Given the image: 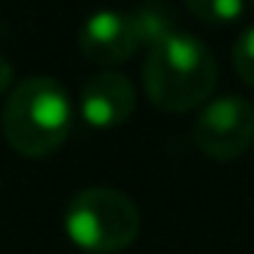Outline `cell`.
Returning a JSON list of instances; mask_svg holds the SVG:
<instances>
[{"label":"cell","mask_w":254,"mask_h":254,"mask_svg":"<svg viewBox=\"0 0 254 254\" xmlns=\"http://www.w3.org/2000/svg\"><path fill=\"white\" fill-rule=\"evenodd\" d=\"M142 80L151 104L166 113H190L216 89L213 51L201 39L178 30L172 39L148 51Z\"/></svg>","instance_id":"obj_1"},{"label":"cell","mask_w":254,"mask_h":254,"mask_svg":"<svg viewBox=\"0 0 254 254\" xmlns=\"http://www.w3.org/2000/svg\"><path fill=\"white\" fill-rule=\"evenodd\" d=\"M71 101L60 80L27 77L3 104V136L24 157L54 154L71 133Z\"/></svg>","instance_id":"obj_2"},{"label":"cell","mask_w":254,"mask_h":254,"mask_svg":"<svg viewBox=\"0 0 254 254\" xmlns=\"http://www.w3.org/2000/svg\"><path fill=\"white\" fill-rule=\"evenodd\" d=\"M139 228H142L139 207L125 192L110 187L80 190L65 207V234L83 252H125L139 237Z\"/></svg>","instance_id":"obj_3"},{"label":"cell","mask_w":254,"mask_h":254,"mask_svg":"<svg viewBox=\"0 0 254 254\" xmlns=\"http://www.w3.org/2000/svg\"><path fill=\"white\" fill-rule=\"evenodd\" d=\"M192 139L210 160H237L254 139V107L240 95L210 101L192 125Z\"/></svg>","instance_id":"obj_4"},{"label":"cell","mask_w":254,"mask_h":254,"mask_svg":"<svg viewBox=\"0 0 254 254\" xmlns=\"http://www.w3.org/2000/svg\"><path fill=\"white\" fill-rule=\"evenodd\" d=\"M136 107V89L119 71H101L83 83L80 92V113L83 122L98 130L119 127L130 119Z\"/></svg>","instance_id":"obj_5"},{"label":"cell","mask_w":254,"mask_h":254,"mask_svg":"<svg viewBox=\"0 0 254 254\" xmlns=\"http://www.w3.org/2000/svg\"><path fill=\"white\" fill-rule=\"evenodd\" d=\"M136 33L130 15L116 9H101L80 27V51L95 65H119L136 54Z\"/></svg>","instance_id":"obj_6"},{"label":"cell","mask_w":254,"mask_h":254,"mask_svg":"<svg viewBox=\"0 0 254 254\" xmlns=\"http://www.w3.org/2000/svg\"><path fill=\"white\" fill-rule=\"evenodd\" d=\"M130 24H133V33H136V45L145 48V51H154L157 45H163L166 39H172L178 33L175 9L163 0L142 3L136 12H130Z\"/></svg>","instance_id":"obj_7"},{"label":"cell","mask_w":254,"mask_h":254,"mask_svg":"<svg viewBox=\"0 0 254 254\" xmlns=\"http://www.w3.org/2000/svg\"><path fill=\"white\" fill-rule=\"evenodd\" d=\"M190 15L204 24H231L243 15V0H184Z\"/></svg>","instance_id":"obj_8"},{"label":"cell","mask_w":254,"mask_h":254,"mask_svg":"<svg viewBox=\"0 0 254 254\" xmlns=\"http://www.w3.org/2000/svg\"><path fill=\"white\" fill-rule=\"evenodd\" d=\"M234 68L249 86H254V27L243 30L234 42Z\"/></svg>","instance_id":"obj_9"},{"label":"cell","mask_w":254,"mask_h":254,"mask_svg":"<svg viewBox=\"0 0 254 254\" xmlns=\"http://www.w3.org/2000/svg\"><path fill=\"white\" fill-rule=\"evenodd\" d=\"M12 86V63L0 54V95Z\"/></svg>","instance_id":"obj_10"},{"label":"cell","mask_w":254,"mask_h":254,"mask_svg":"<svg viewBox=\"0 0 254 254\" xmlns=\"http://www.w3.org/2000/svg\"><path fill=\"white\" fill-rule=\"evenodd\" d=\"M252 3H254V0H252Z\"/></svg>","instance_id":"obj_11"}]
</instances>
